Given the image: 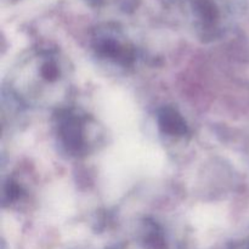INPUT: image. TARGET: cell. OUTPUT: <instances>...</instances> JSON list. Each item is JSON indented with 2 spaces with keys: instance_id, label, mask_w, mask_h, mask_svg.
I'll return each mask as SVG.
<instances>
[{
  "instance_id": "1",
  "label": "cell",
  "mask_w": 249,
  "mask_h": 249,
  "mask_svg": "<svg viewBox=\"0 0 249 249\" xmlns=\"http://www.w3.org/2000/svg\"><path fill=\"white\" fill-rule=\"evenodd\" d=\"M73 90V68L67 56L49 45L31 48L12 66L4 95L22 109L53 112L67 106Z\"/></svg>"
},
{
  "instance_id": "2",
  "label": "cell",
  "mask_w": 249,
  "mask_h": 249,
  "mask_svg": "<svg viewBox=\"0 0 249 249\" xmlns=\"http://www.w3.org/2000/svg\"><path fill=\"white\" fill-rule=\"evenodd\" d=\"M53 130L60 150L70 157L89 155L101 141L96 119L68 105L53 112Z\"/></svg>"
},
{
  "instance_id": "3",
  "label": "cell",
  "mask_w": 249,
  "mask_h": 249,
  "mask_svg": "<svg viewBox=\"0 0 249 249\" xmlns=\"http://www.w3.org/2000/svg\"><path fill=\"white\" fill-rule=\"evenodd\" d=\"M90 45L101 62L121 70L133 68L140 57L135 44L116 23L97 26L91 33Z\"/></svg>"
},
{
  "instance_id": "4",
  "label": "cell",
  "mask_w": 249,
  "mask_h": 249,
  "mask_svg": "<svg viewBox=\"0 0 249 249\" xmlns=\"http://www.w3.org/2000/svg\"><path fill=\"white\" fill-rule=\"evenodd\" d=\"M185 14L194 34L204 43L224 38L230 28L231 10L224 0H185Z\"/></svg>"
},
{
  "instance_id": "5",
  "label": "cell",
  "mask_w": 249,
  "mask_h": 249,
  "mask_svg": "<svg viewBox=\"0 0 249 249\" xmlns=\"http://www.w3.org/2000/svg\"><path fill=\"white\" fill-rule=\"evenodd\" d=\"M157 124L160 130L170 138H184L190 131L184 116L172 106H165L158 111Z\"/></svg>"
},
{
  "instance_id": "6",
  "label": "cell",
  "mask_w": 249,
  "mask_h": 249,
  "mask_svg": "<svg viewBox=\"0 0 249 249\" xmlns=\"http://www.w3.org/2000/svg\"><path fill=\"white\" fill-rule=\"evenodd\" d=\"M107 1H108V0H87L88 4L91 5V6H95V7L105 6V5L107 4Z\"/></svg>"
}]
</instances>
